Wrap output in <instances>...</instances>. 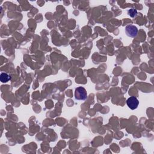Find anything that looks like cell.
I'll return each instance as SVG.
<instances>
[{
    "label": "cell",
    "mask_w": 154,
    "mask_h": 154,
    "mask_svg": "<svg viewBox=\"0 0 154 154\" xmlns=\"http://www.w3.org/2000/svg\"><path fill=\"white\" fill-rule=\"evenodd\" d=\"M75 97L77 100H84L87 97V93L86 90L82 87H78L75 88Z\"/></svg>",
    "instance_id": "cell-1"
},
{
    "label": "cell",
    "mask_w": 154,
    "mask_h": 154,
    "mask_svg": "<svg viewBox=\"0 0 154 154\" xmlns=\"http://www.w3.org/2000/svg\"><path fill=\"white\" fill-rule=\"evenodd\" d=\"M125 33L129 37H135L138 34V28L133 25H128L125 27Z\"/></svg>",
    "instance_id": "cell-2"
},
{
    "label": "cell",
    "mask_w": 154,
    "mask_h": 154,
    "mask_svg": "<svg viewBox=\"0 0 154 154\" xmlns=\"http://www.w3.org/2000/svg\"><path fill=\"white\" fill-rule=\"evenodd\" d=\"M126 103L128 106L132 110H134L137 108L139 105V101L137 97L134 96H131L129 97L126 100Z\"/></svg>",
    "instance_id": "cell-3"
},
{
    "label": "cell",
    "mask_w": 154,
    "mask_h": 154,
    "mask_svg": "<svg viewBox=\"0 0 154 154\" xmlns=\"http://www.w3.org/2000/svg\"><path fill=\"white\" fill-rule=\"evenodd\" d=\"M11 79V76L5 73H2L0 75V80L2 82H7Z\"/></svg>",
    "instance_id": "cell-4"
},
{
    "label": "cell",
    "mask_w": 154,
    "mask_h": 154,
    "mask_svg": "<svg viewBox=\"0 0 154 154\" xmlns=\"http://www.w3.org/2000/svg\"><path fill=\"white\" fill-rule=\"evenodd\" d=\"M128 14L132 17H136L137 15V11L135 9L131 8L128 11Z\"/></svg>",
    "instance_id": "cell-5"
}]
</instances>
